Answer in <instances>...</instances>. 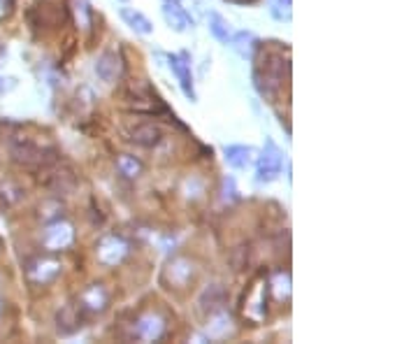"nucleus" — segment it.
Returning a JSON list of instances; mask_svg holds the SVG:
<instances>
[{"label":"nucleus","mask_w":418,"mask_h":344,"mask_svg":"<svg viewBox=\"0 0 418 344\" xmlns=\"http://www.w3.org/2000/svg\"><path fill=\"white\" fill-rule=\"evenodd\" d=\"M163 17L165 21L170 24V28L174 30H179V33H184V30L193 24L191 17L184 12V7H181V3H165L163 5Z\"/></svg>","instance_id":"nucleus-12"},{"label":"nucleus","mask_w":418,"mask_h":344,"mask_svg":"<svg viewBox=\"0 0 418 344\" xmlns=\"http://www.w3.org/2000/svg\"><path fill=\"white\" fill-rule=\"evenodd\" d=\"M270 5L272 17L279 21H291V0H272Z\"/></svg>","instance_id":"nucleus-20"},{"label":"nucleus","mask_w":418,"mask_h":344,"mask_svg":"<svg viewBox=\"0 0 418 344\" xmlns=\"http://www.w3.org/2000/svg\"><path fill=\"white\" fill-rule=\"evenodd\" d=\"M79 321H81L79 305H67V307H63L56 314V328H58L60 335H72L81 326Z\"/></svg>","instance_id":"nucleus-11"},{"label":"nucleus","mask_w":418,"mask_h":344,"mask_svg":"<svg viewBox=\"0 0 418 344\" xmlns=\"http://www.w3.org/2000/svg\"><path fill=\"white\" fill-rule=\"evenodd\" d=\"M121 19L126 21L128 26H131L135 33H140V35H149L151 30H154V26H151V21L144 17L142 12L138 10H133V7H121Z\"/></svg>","instance_id":"nucleus-13"},{"label":"nucleus","mask_w":418,"mask_h":344,"mask_svg":"<svg viewBox=\"0 0 418 344\" xmlns=\"http://www.w3.org/2000/svg\"><path fill=\"white\" fill-rule=\"evenodd\" d=\"M117 167L126 179H138L142 174V160L131 154H121L117 158Z\"/></svg>","instance_id":"nucleus-17"},{"label":"nucleus","mask_w":418,"mask_h":344,"mask_svg":"<svg viewBox=\"0 0 418 344\" xmlns=\"http://www.w3.org/2000/svg\"><path fill=\"white\" fill-rule=\"evenodd\" d=\"M226 300V293L221 286H209L207 291L200 295V310L204 314H214L216 310H221V305Z\"/></svg>","instance_id":"nucleus-14"},{"label":"nucleus","mask_w":418,"mask_h":344,"mask_svg":"<svg viewBox=\"0 0 418 344\" xmlns=\"http://www.w3.org/2000/svg\"><path fill=\"white\" fill-rule=\"evenodd\" d=\"M128 254V244L117 238V235H110V238H105L100 242V247H98V261L105 263V265H117L124 261V256Z\"/></svg>","instance_id":"nucleus-4"},{"label":"nucleus","mask_w":418,"mask_h":344,"mask_svg":"<svg viewBox=\"0 0 418 344\" xmlns=\"http://www.w3.org/2000/svg\"><path fill=\"white\" fill-rule=\"evenodd\" d=\"M3 7H5V0H0V12H3Z\"/></svg>","instance_id":"nucleus-23"},{"label":"nucleus","mask_w":418,"mask_h":344,"mask_svg":"<svg viewBox=\"0 0 418 344\" xmlns=\"http://www.w3.org/2000/svg\"><path fill=\"white\" fill-rule=\"evenodd\" d=\"M0 53H3V49H0Z\"/></svg>","instance_id":"nucleus-26"},{"label":"nucleus","mask_w":418,"mask_h":344,"mask_svg":"<svg viewBox=\"0 0 418 344\" xmlns=\"http://www.w3.org/2000/svg\"><path fill=\"white\" fill-rule=\"evenodd\" d=\"M161 140H163V131L161 126L156 124H140L131 131V142H135L138 147H144V149L156 147Z\"/></svg>","instance_id":"nucleus-9"},{"label":"nucleus","mask_w":418,"mask_h":344,"mask_svg":"<svg viewBox=\"0 0 418 344\" xmlns=\"http://www.w3.org/2000/svg\"><path fill=\"white\" fill-rule=\"evenodd\" d=\"M165 333V324L163 319L158 314H147L138 321V326H135V335H138L140 340L144 342H156L161 340Z\"/></svg>","instance_id":"nucleus-8"},{"label":"nucleus","mask_w":418,"mask_h":344,"mask_svg":"<svg viewBox=\"0 0 418 344\" xmlns=\"http://www.w3.org/2000/svg\"><path fill=\"white\" fill-rule=\"evenodd\" d=\"M165 3H179V0H165Z\"/></svg>","instance_id":"nucleus-24"},{"label":"nucleus","mask_w":418,"mask_h":344,"mask_svg":"<svg viewBox=\"0 0 418 344\" xmlns=\"http://www.w3.org/2000/svg\"><path fill=\"white\" fill-rule=\"evenodd\" d=\"M223 154H226L228 165L237 167V170H242V167H247L251 163V149L242 147V144H230V147L223 149Z\"/></svg>","instance_id":"nucleus-16"},{"label":"nucleus","mask_w":418,"mask_h":344,"mask_svg":"<svg viewBox=\"0 0 418 344\" xmlns=\"http://www.w3.org/2000/svg\"><path fill=\"white\" fill-rule=\"evenodd\" d=\"M72 12H74V21H77V26L89 30L91 24H93V12H91V7L86 0H74L72 3Z\"/></svg>","instance_id":"nucleus-19"},{"label":"nucleus","mask_w":418,"mask_h":344,"mask_svg":"<svg viewBox=\"0 0 418 344\" xmlns=\"http://www.w3.org/2000/svg\"><path fill=\"white\" fill-rule=\"evenodd\" d=\"M284 167V156L277 149V144L268 140L261 158H258V181H275Z\"/></svg>","instance_id":"nucleus-3"},{"label":"nucleus","mask_w":418,"mask_h":344,"mask_svg":"<svg viewBox=\"0 0 418 344\" xmlns=\"http://www.w3.org/2000/svg\"><path fill=\"white\" fill-rule=\"evenodd\" d=\"M207 21H209V30H211V35H214L218 42H223V44L230 42V37H233V33H230V26H228V21L221 17V14L209 12Z\"/></svg>","instance_id":"nucleus-18"},{"label":"nucleus","mask_w":418,"mask_h":344,"mask_svg":"<svg viewBox=\"0 0 418 344\" xmlns=\"http://www.w3.org/2000/svg\"><path fill=\"white\" fill-rule=\"evenodd\" d=\"M235 3H242V5H247V3H256V0H235Z\"/></svg>","instance_id":"nucleus-21"},{"label":"nucleus","mask_w":418,"mask_h":344,"mask_svg":"<svg viewBox=\"0 0 418 344\" xmlns=\"http://www.w3.org/2000/svg\"><path fill=\"white\" fill-rule=\"evenodd\" d=\"M58 272H60V263L54 261V258H35L28 265V277L35 284H49Z\"/></svg>","instance_id":"nucleus-6"},{"label":"nucleus","mask_w":418,"mask_h":344,"mask_svg":"<svg viewBox=\"0 0 418 344\" xmlns=\"http://www.w3.org/2000/svg\"><path fill=\"white\" fill-rule=\"evenodd\" d=\"M96 72H98V77H100L103 82H107V84H112L114 79H117L119 72H121V63H119L117 53L105 51L103 56L96 60Z\"/></svg>","instance_id":"nucleus-10"},{"label":"nucleus","mask_w":418,"mask_h":344,"mask_svg":"<svg viewBox=\"0 0 418 344\" xmlns=\"http://www.w3.org/2000/svg\"><path fill=\"white\" fill-rule=\"evenodd\" d=\"M230 42H233V47L237 49V53L242 58H254V53L258 49V40L251 33H247V30H240L237 35H233Z\"/></svg>","instance_id":"nucleus-15"},{"label":"nucleus","mask_w":418,"mask_h":344,"mask_svg":"<svg viewBox=\"0 0 418 344\" xmlns=\"http://www.w3.org/2000/svg\"><path fill=\"white\" fill-rule=\"evenodd\" d=\"M72 242H74V228L67 221L60 219L49 224L42 235V247L47 251H65L67 247H72Z\"/></svg>","instance_id":"nucleus-2"},{"label":"nucleus","mask_w":418,"mask_h":344,"mask_svg":"<svg viewBox=\"0 0 418 344\" xmlns=\"http://www.w3.org/2000/svg\"><path fill=\"white\" fill-rule=\"evenodd\" d=\"M170 68H172V72L177 75L179 87L186 94L188 101H195V89H193V77H191V63H188L186 53H181V56H170Z\"/></svg>","instance_id":"nucleus-5"},{"label":"nucleus","mask_w":418,"mask_h":344,"mask_svg":"<svg viewBox=\"0 0 418 344\" xmlns=\"http://www.w3.org/2000/svg\"><path fill=\"white\" fill-rule=\"evenodd\" d=\"M12 158L21 165H47L56 158V151L44 149L30 140H14L12 142Z\"/></svg>","instance_id":"nucleus-1"},{"label":"nucleus","mask_w":418,"mask_h":344,"mask_svg":"<svg viewBox=\"0 0 418 344\" xmlns=\"http://www.w3.org/2000/svg\"><path fill=\"white\" fill-rule=\"evenodd\" d=\"M0 312H3V305H0Z\"/></svg>","instance_id":"nucleus-25"},{"label":"nucleus","mask_w":418,"mask_h":344,"mask_svg":"<svg viewBox=\"0 0 418 344\" xmlns=\"http://www.w3.org/2000/svg\"><path fill=\"white\" fill-rule=\"evenodd\" d=\"M3 91H5V79L0 77V94H3Z\"/></svg>","instance_id":"nucleus-22"},{"label":"nucleus","mask_w":418,"mask_h":344,"mask_svg":"<svg viewBox=\"0 0 418 344\" xmlns=\"http://www.w3.org/2000/svg\"><path fill=\"white\" fill-rule=\"evenodd\" d=\"M107 302H110L107 291H105L100 284H93V286H89L86 291L81 293L79 310L89 312V314H98V312H103L105 307H107Z\"/></svg>","instance_id":"nucleus-7"}]
</instances>
